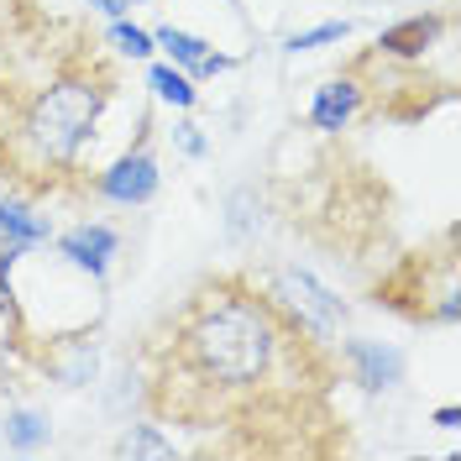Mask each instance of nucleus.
<instances>
[{
  "label": "nucleus",
  "instance_id": "20e7f679",
  "mask_svg": "<svg viewBox=\"0 0 461 461\" xmlns=\"http://www.w3.org/2000/svg\"><path fill=\"white\" fill-rule=\"evenodd\" d=\"M158 184H163V173H158V158H152V142L147 137L131 152H121L111 168L95 178V189L111 204H147L158 194Z\"/></svg>",
  "mask_w": 461,
  "mask_h": 461
},
{
  "label": "nucleus",
  "instance_id": "aec40b11",
  "mask_svg": "<svg viewBox=\"0 0 461 461\" xmlns=\"http://www.w3.org/2000/svg\"><path fill=\"white\" fill-rule=\"evenodd\" d=\"M226 5H236V0H226Z\"/></svg>",
  "mask_w": 461,
  "mask_h": 461
},
{
  "label": "nucleus",
  "instance_id": "39448f33",
  "mask_svg": "<svg viewBox=\"0 0 461 461\" xmlns=\"http://www.w3.org/2000/svg\"><path fill=\"white\" fill-rule=\"evenodd\" d=\"M351 377L367 388V393H383V388H399L403 383V351L388 341H346L341 346Z\"/></svg>",
  "mask_w": 461,
  "mask_h": 461
},
{
  "label": "nucleus",
  "instance_id": "1a4fd4ad",
  "mask_svg": "<svg viewBox=\"0 0 461 461\" xmlns=\"http://www.w3.org/2000/svg\"><path fill=\"white\" fill-rule=\"evenodd\" d=\"M0 236L16 241V247H37V241L53 236V226H48L42 215H32L22 200H0Z\"/></svg>",
  "mask_w": 461,
  "mask_h": 461
},
{
  "label": "nucleus",
  "instance_id": "423d86ee",
  "mask_svg": "<svg viewBox=\"0 0 461 461\" xmlns=\"http://www.w3.org/2000/svg\"><path fill=\"white\" fill-rule=\"evenodd\" d=\"M115 247H121V236H115L111 226H100V221H95V226L85 221V226H74L63 241H58V252L74 262V267H85L89 278H105V267H111Z\"/></svg>",
  "mask_w": 461,
  "mask_h": 461
},
{
  "label": "nucleus",
  "instance_id": "f8f14e48",
  "mask_svg": "<svg viewBox=\"0 0 461 461\" xmlns=\"http://www.w3.org/2000/svg\"><path fill=\"white\" fill-rule=\"evenodd\" d=\"M147 85H152L158 100H168V105H178V111L194 105V85H189V74H178V68H168V63H152V68H147Z\"/></svg>",
  "mask_w": 461,
  "mask_h": 461
},
{
  "label": "nucleus",
  "instance_id": "dca6fc26",
  "mask_svg": "<svg viewBox=\"0 0 461 461\" xmlns=\"http://www.w3.org/2000/svg\"><path fill=\"white\" fill-rule=\"evenodd\" d=\"M178 147H184L189 158H204V137H200V126H194V121H184V126H178Z\"/></svg>",
  "mask_w": 461,
  "mask_h": 461
},
{
  "label": "nucleus",
  "instance_id": "6ab92c4d",
  "mask_svg": "<svg viewBox=\"0 0 461 461\" xmlns=\"http://www.w3.org/2000/svg\"><path fill=\"white\" fill-rule=\"evenodd\" d=\"M435 425H440V430H456V425H461V409H440V414H435Z\"/></svg>",
  "mask_w": 461,
  "mask_h": 461
},
{
  "label": "nucleus",
  "instance_id": "4468645a",
  "mask_svg": "<svg viewBox=\"0 0 461 461\" xmlns=\"http://www.w3.org/2000/svg\"><path fill=\"white\" fill-rule=\"evenodd\" d=\"M351 37V22H325V27H310V32H294L284 42V53H310V48H325V42H346Z\"/></svg>",
  "mask_w": 461,
  "mask_h": 461
},
{
  "label": "nucleus",
  "instance_id": "9b49d317",
  "mask_svg": "<svg viewBox=\"0 0 461 461\" xmlns=\"http://www.w3.org/2000/svg\"><path fill=\"white\" fill-rule=\"evenodd\" d=\"M152 48H163L178 68H194V63L210 53V42H204V37H194V32H178V27H158V32H152Z\"/></svg>",
  "mask_w": 461,
  "mask_h": 461
},
{
  "label": "nucleus",
  "instance_id": "f03ea898",
  "mask_svg": "<svg viewBox=\"0 0 461 461\" xmlns=\"http://www.w3.org/2000/svg\"><path fill=\"white\" fill-rule=\"evenodd\" d=\"M105 105H111V79L100 68H68L37 89L16 121V152L32 178H53V173L74 168Z\"/></svg>",
  "mask_w": 461,
  "mask_h": 461
},
{
  "label": "nucleus",
  "instance_id": "a211bd4d",
  "mask_svg": "<svg viewBox=\"0 0 461 461\" xmlns=\"http://www.w3.org/2000/svg\"><path fill=\"white\" fill-rule=\"evenodd\" d=\"M89 5H95V11H100V16H126V5H131V0H89Z\"/></svg>",
  "mask_w": 461,
  "mask_h": 461
},
{
  "label": "nucleus",
  "instance_id": "2eb2a0df",
  "mask_svg": "<svg viewBox=\"0 0 461 461\" xmlns=\"http://www.w3.org/2000/svg\"><path fill=\"white\" fill-rule=\"evenodd\" d=\"M111 42H115L126 58H152V53H158V48H152V32L131 27V22H121V16L111 22Z\"/></svg>",
  "mask_w": 461,
  "mask_h": 461
},
{
  "label": "nucleus",
  "instance_id": "0eeeda50",
  "mask_svg": "<svg viewBox=\"0 0 461 461\" xmlns=\"http://www.w3.org/2000/svg\"><path fill=\"white\" fill-rule=\"evenodd\" d=\"M446 27H451V16H409V22H399V27H388L377 37V53L383 58H420V53H430V42Z\"/></svg>",
  "mask_w": 461,
  "mask_h": 461
},
{
  "label": "nucleus",
  "instance_id": "7ed1b4c3",
  "mask_svg": "<svg viewBox=\"0 0 461 461\" xmlns=\"http://www.w3.org/2000/svg\"><path fill=\"white\" fill-rule=\"evenodd\" d=\"M267 299L278 304V315H284L299 336H310L315 346H330L341 336L346 304L320 284L315 273H304V267H273V273H267Z\"/></svg>",
  "mask_w": 461,
  "mask_h": 461
},
{
  "label": "nucleus",
  "instance_id": "9d476101",
  "mask_svg": "<svg viewBox=\"0 0 461 461\" xmlns=\"http://www.w3.org/2000/svg\"><path fill=\"white\" fill-rule=\"evenodd\" d=\"M5 446H11V451H37V446H48V414H37V409H11V414H5Z\"/></svg>",
  "mask_w": 461,
  "mask_h": 461
},
{
  "label": "nucleus",
  "instance_id": "6e6552de",
  "mask_svg": "<svg viewBox=\"0 0 461 461\" xmlns=\"http://www.w3.org/2000/svg\"><path fill=\"white\" fill-rule=\"evenodd\" d=\"M357 105H362L357 79H330V85L315 89L310 121H315V131H346V126H351V115H357Z\"/></svg>",
  "mask_w": 461,
  "mask_h": 461
},
{
  "label": "nucleus",
  "instance_id": "f257e3e1",
  "mask_svg": "<svg viewBox=\"0 0 461 461\" xmlns=\"http://www.w3.org/2000/svg\"><path fill=\"white\" fill-rule=\"evenodd\" d=\"M299 336L267 294H252L241 284H210L189 299V310L173 320L168 362L173 373L163 383H178V393H163L168 409L200 420L204 409L258 399L273 377L284 373V357L299 351Z\"/></svg>",
  "mask_w": 461,
  "mask_h": 461
},
{
  "label": "nucleus",
  "instance_id": "f3484780",
  "mask_svg": "<svg viewBox=\"0 0 461 461\" xmlns=\"http://www.w3.org/2000/svg\"><path fill=\"white\" fill-rule=\"evenodd\" d=\"M226 68H230V58H221V53H204L200 63L189 68V74H200V79H210V74H226Z\"/></svg>",
  "mask_w": 461,
  "mask_h": 461
},
{
  "label": "nucleus",
  "instance_id": "ddd939ff",
  "mask_svg": "<svg viewBox=\"0 0 461 461\" xmlns=\"http://www.w3.org/2000/svg\"><path fill=\"white\" fill-rule=\"evenodd\" d=\"M115 456H158V461H168L173 456V440H163L158 425H131V430L115 440Z\"/></svg>",
  "mask_w": 461,
  "mask_h": 461
}]
</instances>
